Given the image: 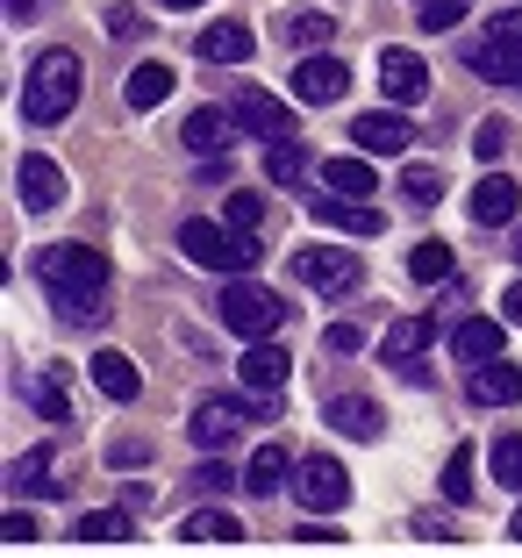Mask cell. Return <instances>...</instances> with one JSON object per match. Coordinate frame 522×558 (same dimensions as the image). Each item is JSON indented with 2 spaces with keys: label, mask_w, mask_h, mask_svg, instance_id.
I'll list each match as a JSON object with an SVG mask.
<instances>
[{
  "label": "cell",
  "mask_w": 522,
  "mask_h": 558,
  "mask_svg": "<svg viewBox=\"0 0 522 558\" xmlns=\"http://www.w3.org/2000/svg\"><path fill=\"white\" fill-rule=\"evenodd\" d=\"M36 279H44V294L72 315V323H100V294H108V258L86 244H50L36 258Z\"/></svg>",
  "instance_id": "cell-1"
},
{
  "label": "cell",
  "mask_w": 522,
  "mask_h": 558,
  "mask_svg": "<svg viewBox=\"0 0 522 558\" xmlns=\"http://www.w3.org/2000/svg\"><path fill=\"white\" fill-rule=\"evenodd\" d=\"M80 80H86V65L72 58V50H44L29 65V80H22V116L44 130V122H65L72 108H80Z\"/></svg>",
  "instance_id": "cell-2"
},
{
  "label": "cell",
  "mask_w": 522,
  "mask_h": 558,
  "mask_svg": "<svg viewBox=\"0 0 522 558\" xmlns=\"http://www.w3.org/2000/svg\"><path fill=\"white\" fill-rule=\"evenodd\" d=\"M180 251H186L194 265H208V272H229V279H236V272H258V258H265L251 230L201 222V215H186V222H180Z\"/></svg>",
  "instance_id": "cell-3"
},
{
  "label": "cell",
  "mask_w": 522,
  "mask_h": 558,
  "mask_svg": "<svg viewBox=\"0 0 522 558\" xmlns=\"http://www.w3.org/2000/svg\"><path fill=\"white\" fill-rule=\"evenodd\" d=\"M215 308H222V323L236 329V337H244V344H258V337H272L279 323H287V301L272 294V287H258V279L251 272H236L222 287V301H215Z\"/></svg>",
  "instance_id": "cell-4"
},
{
  "label": "cell",
  "mask_w": 522,
  "mask_h": 558,
  "mask_svg": "<svg viewBox=\"0 0 522 558\" xmlns=\"http://www.w3.org/2000/svg\"><path fill=\"white\" fill-rule=\"evenodd\" d=\"M359 251H337V244H301L294 251V279L308 287V294H329V301H343L351 287H359Z\"/></svg>",
  "instance_id": "cell-5"
},
{
  "label": "cell",
  "mask_w": 522,
  "mask_h": 558,
  "mask_svg": "<svg viewBox=\"0 0 522 558\" xmlns=\"http://www.w3.org/2000/svg\"><path fill=\"white\" fill-rule=\"evenodd\" d=\"M429 344H437V315H401V323L379 337V359H387L401 379H429V365H423Z\"/></svg>",
  "instance_id": "cell-6"
},
{
  "label": "cell",
  "mask_w": 522,
  "mask_h": 558,
  "mask_svg": "<svg viewBox=\"0 0 522 558\" xmlns=\"http://www.w3.org/2000/svg\"><path fill=\"white\" fill-rule=\"evenodd\" d=\"M244 423H258V409H251V401H201L194 423H186V437H194L201 451H229V444L244 437Z\"/></svg>",
  "instance_id": "cell-7"
},
{
  "label": "cell",
  "mask_w": 522,
  "mask_h": 558,
  "mask_svg": "<svg viewBox=\"0 0 522 558\" xmlns=\"http://www.w3.org/2000/svg\"><path fill=\"white\" fill-rule=\"evenodd\" d=\"M379 86H387V100H393V108H415V100L429 94V65L415 58V50L387 44V50H379Z\"/></svg>",
  "instance_id": "cell-8"
},
{
  "label": "cell",
  "mask_w": 522,
  "mask_h": 558,
  "mask_svg": "<svg viewBox=\"0 0 522 558\" xmlns=\"http://www.w3.org/2000/svg\"><path fill=\"white\" fill-rule=\"evenodd\" d=\"M308 215H315V222H329V230H343V236H379V230H387V215L365 208V194L343 201L337 186H329V194H308Z\"/></svg>",
  "instance_id": "cell-9"
},
{
  "label": "cell",
  "mask_w": 522,
  "mask_h": 558,
  "mask_svg": "<svg viewBox=\"0 0 522 558\" xmlns=\"http://www.w3.org/2000/svg\"><path fill=\"white\" fill-rule=\"evenodd\" d=\"M301 509H315V515H337L343 501H351V480H343V465L337 459H301Z\"/></svg>",
  "instance_id": "cell-10"
},
{
  "label": "cell",
  "mask_w": 522,
  "mask_h": 558,
  "mask_svg": "<svg viewBox=\"0 0 522 558\" xmlns=\"http://www.w3.org/2000/svg\"><path fill=\"white\" fill-rule=\"evenodd\" d=\"M465 72L473 80H494V86H522V44H508V36H479V44H465Z\"/></svg>",
  "instance_id": "cell-11"
},
{
  "label": "cell",
  "mask_w": 522,
  "mask_h": 558,
  "mask_svg": "<svg viewBox=\"0 0 522 558\" xmlns=\"http://www.w3.org/2000/svg\"><path fill=\"white\" fill-rule=\"evenodd\" d=\"M294 100H308V108H329V100H343V86H351V72L337 65V58H323V50H308V58H301L294 65Z\"/></svg>",
  "instance_id": "cell-12"
},
{
  "label": "cell",
  "mask_w": 522,
  "mask_h": 558,
  "mask_svg": "<svg viewBox=\"0 0 522 558\" xmlns=\"http://www.w3.org/2000/svg\"><path fill=\"white\" fill-rule=\"evenodd\" d=\"M465 395H473L479 409H508V401L522 395V365H508V359H479L473 373H465Z\"/></svg>",
  "instance_id": "cell-13"
},
{
  "label": "cell",
  "mask_w": 522,
  "mask_h": 558,
  "mask_svg": "<svg viewBox=\"0 0 522 558\" xmlns=\"http://www.w3.org/2000/svg\"><path fill=\"white\" fill-rule=\"evenodd\" d=\"M229 116H236V130L265 136V144H279V136H287V100H272V94H265V86H244Z\"/></svg>",
  "instance_id": "cell-14"
},
{
  "label": "cell",
  "mask_w": 522,
  "mask_h": 558,
  "mask_svg": "<svg viewBox=\"0 0 522 558\" xmlns=\"http://www.w3.org/2000/svg\"><path fill=\"white\" fill-rule=\"evenodd\" d=\"M522 208V186L508 180V172H487V180L473 186V222H487V230H508Z\"/></svg>",
  "instance_id": "cell-15"
},
{
  "label": "cell",
  "mask_w": 522,
  "mask_h": 558,
  "mask_svg": "<svg viewBox=\"0 0 522 558\" xmlns=\"http://www.w3.org/2000/svg\"><path fill=\"white\" fill-rule=\"evenodd\" d=\"M15 186H22V208H58V201H65V172H58V165L44 158V150H29V158H22V172H15Z\"/></svg>",
  "instance_id": "cell-16"
},
{
  "label": "cell",
  "mask_w": 522,
  "mask_h": 558,
  "mask_svg": "<svg viewBox=\"0 0 522 558\" xmlns=\"http://www.w3.org/2000/svg\"><path fill=\"white\" fill-rule=\"evenodd\" d=\"M236 373H244V387H258V395H279V387H287V373H294V359H287L272 337H258V344L244 351V365H236Z\"/></svg>",
  "instance_id": "cell-17"
},
{
  "label": "cell",
  "mask_w": 522,
  "mask_h": 558,
  "mask_svg": "<svg viewBox=\"0 0 522 558\" xmlns=\"http://www.w3.org/2000/svg\"><path fill=\"white\" fill-rule=\"evenodd\" d=\"M251 50H258V36H251L244 22H208V29H201V58H208V65H251Z\"/></svg>",
  "instance_id": "cell-18"
},
{
  "label": "cell",
  "mask_w": 522,
  "mask_h": 558,
  "mask_svg": "<svg viewBox=\"0 0 522 558\" xmlns=\"http://www.w3.org/2000/svg\"><path fill=\"white\" fill-rule=\"evenodd\" d=\"M86 373H94V387L108 401H136V395H144V373L130 365V351H94V365H86Z\"/></svg>",
  "instance_id": "cell-19"
},
{
  "label": "cell",
  "mask_w": 522,
  "mask_h": 558,
  "mask_svg": "<svg viewBox=\"0 0 522 558\" xmlns=\"http://www.w3.org/2000/svg\"><path fill=\"white\" fill-rule=\"evenodd\" d=\"M329 429H343V437L373 444L379 429H387V415H379V401H365V395H337V401H329Z\"/></svg>",
  "instance_id": "cell-20"
},
{
  "label": "cell",
  "mask_w": 522,
  "mask_h": 558,
  "mask_svg": "<svg viewBox=\"0 0 522 558\" xmlns=\"http://www.w3.org/2000/svg\"><path fill=\"white\" fill-rule=\"evenodd\" d=\"M229 130H236V116H222V108H194L186 116V150H201V158H222L229 150Z\"/></svg>",
  "instance_id": "cell-21"
},
{
  "label": "cell",
  "mask_w": 522,
  "mask_h": 558,
  "mask_svg": "<svg viewBox=\"0 0 522 558\" xmlns=\"http://www.w3.org/2000/svg\"><path fill=\"white\" fill-rule=\"evenodd\" d=\"M351 136H359V150H373V158H393V150H409V122L401 116H359L351 122Z\"/></svg>",
  "instance_id": "cell-22"
},
{
  "label": "cell",
  "mask_w": 522,
  "mask_h": 558,
  "mask_svg": "<svg viewBox=\"0 0 522 558\" xmlns=\"http://www.w3.org/2000/svg\"><path fill=\"white\" fill-rule=\"evenodd\" d=\"M451 351L465 365H479V359H501V323H487V315H465V323L451 329Z\"/></svg>",
  "instance_id": "cell-23"
},
{
  "label": "cell",
  "mask_w": 522,
  "mask_h": 558,
  "mask_svg": "<svg viewBox=\"0 0 522 558\" xmlns=\"http://www.w3.org/2000/svg\"><path fill=\"white\" fill-rule=\"evenodd\" d=\"M15 395L29 401V409L44 415V423H72V401H65V387H58V379H44V373H22V379H15Z\"/></svg>",
  "instance_id": "cell-24"
},
{
  "label": "cell",
  "mask_w": 522,
  "mask_h": 558,
  "mask_svg": "<svg viewBox=\"0 0 522 558\" xmlns=\"http://www.w3.org/2000/svg\"><path fill=\"white\" fill-rule=\"evenodd\" d=\"M287 487V444H258L244 465V494H279Z\"/></svg>",
  "instance_id": "cell-25"
},
{
  "label": "cell",
  "mask_w": 522,
  "mask_h": 558,
  "mask_svg": "<svg viewBox=\"0 0 522 558\" xmlns=\"http://www.w3.org/2000/svg\"><path fill=\"white\" fill-rule=\"evenodd\" d=\"M323 186H337V194H373V150H343V158H329Z\"/></svg>",
  "instance_id": "cell-26"
},
{
  "label": "cell",
  "mask_w": 522,
  "mask_h": 558,
  "mask_svg": "<svg viewBox=\"0 0 522 558\" xmlns=\"http://www.w3.org/2000/svg\"><path fill=\"white\" fill-rule=\"evenodd\" d=\"M8 487L15 494H58V480H50V444H29V451L8 465Z\"/></svg>",
  "instance_id": "cell-27"
},
{
  "label": "cell",
  "mask_w": 522,
  "mask_h": 558,
  "mask_svg": "<svg viewBox=\"0 0 522 558\" xmlns=\"http://www.w3.org/2000/svg\"><path fill=\"white\" fill-rule=\"evenodd\" d=\"M180 537L186 544H244V523H236V515H222V509H194L180 523Z\"/></svg>",
  "instance_id": "cell-28"
},
{
  "label": "cell",
  "mask_w": 522,
  "mask_h": 558,
  "mask_svg": "<svg viewBox=\"0 0 522 558\" xmlns=\"http://www.w3.org/2000/svg\"><path fill=\"white\" fill-rule=\"evenodd\" d=\"M329 36H337V15H323V8H294L287 15V44L294 50H323Z\"/></svg>",
  "instance_id": "cell-29"
},
{
  "label": "cell",
  "mask_w": 522,
  "mask_h": 558,
  "mask_svg": "<svg viewBox=\"0 0 522 558\" xmlns=\"http://www.w3.org/2000/svg\"><path fill=\"white\" fill-rule=\"evenodd\" d=\"M165 94H172V65H136L130 80H122V100H130V108H158Z\"/></svg>",
  "instance_id": "cell-30"
},
{
  "label": "cell",
  "mask_w": 522,
  "mask_h": 558,
  "mask_svg": "<svg viewBox=\"0 0 522 558\" xmlns=\"http://www.w3.org/2000/svg\"><path fill=\"white\" fill-rule=\"evenodd\" d=\"M487 473H494V487L522 494V429H508V437H494V451H487Z\"/></svg>",
  "instance_id": "cell-31"
},
{
  "label": "cell",
  "mask_w": 522,
  "mask_h": 558,
  "mask_svg": "<svg viewBox=\"0 0 522 558\" xmlns=\"http://www.w3.org/2000/svg\"><path fill=\"white\" fill-rule=\"evenodd\" d=\"M72 537H80V544H122V537H130V509H94V515H80V523H72Z\"/></svg>",
  "instance_id": "cell-32"
},
{
  "label": "cell",
  "mask_w": 522,
  "mask_h": 558,
  "mask_svg": "<svg viewBox=\"0 0 522 558\" xmlns=\"http://www.w3.org/2000/svg\"><path fill=\"white\" fill-rule=\"evenodd\" d=\"M301 172H308V150H301V144H287V136H279V144L265 150V180H272V186H294Z\"/></svg>",
  "instance_id": "cell-33"
},
{
  "label": "cell",
  "mask_w": 522,
  "mask_h": 558,
  "mask_svg": "<svg viewBox=\"0 0 522 558\" xmlns=\"http://www.w3.org/2000/svg\"><path fill=\"white\" fill-rule=\"evenodd\" d=\"M444 501H473V444H458L451 459H444Z\"/></svg>",
  "instance_id": "cell-34"
},
{
  "label": "cell",
  "mask_w": 522,
  "mask_h": 558,
  "mask_svg": "<svg viewBox=\"0 0 522 558\" xmlns=\"http://www.w3.org/2000/svg\"><path fill=\"white\" fill-rule=\"evenodd\" d=\"M401 194H409L415 208H437L444 201V172L437 165H409V172H401Z\"/></svg>",
  "instance_id": "cell-35"
},
{
  "label": "cell",
  "mask_w": 522,
  "mask_h": 558,
  "mask_svg": "<svg viewBox=\"0 0 522 558\" xmlns=\"http://www.w3.org/2000/svg\"><path fill=\"white\" fill-rule=\"evenodd\" d=\"M409 272L415 279H451V244H437V236H429V244H415L409 251Z\"/></svg>",
  "instance_id": "cell-36"
},
{
  "label": "cell",
  "mask_w": 522,
  "mask_h": 558,
  "mask_svg": "<svg viewBox=\"0 0 522 558\" xmlns=\"http://www.w3.org/2000/svg\"><path fill=\"white\" fill-rule=\"evenodd\" d=\"M415 8H423V29L429 36H451L458 22H465V8H473V0H415Z\"/></svg>",
  "instance_id": "cell-37"
},
{
  "label": "cell",
  "mask_w": 522,
  "mask_h": 558,
  "mask_svg": "<svg viewBox=\"0 0 522 558\" xmlns=\"http://www.w3.org/2000/svg\"><path fill=\"white\" fill-rule=\"evenodd\" d=\"M222 222H229V230H258V222H265V201L258 194H229Z\"/></svg>",
  "instance_id": "cell-38"
},
{
  "label": "cell",
  "mask_w": 522,
  "mask_h": 558,
  "mask_svg": "<svg viewBox=\"0 0 522 558\" xmlns=\"http://www.w3.org/2000/svg\"><path fill=\"white\" fill-rule=\"evenodd\" d=\"M194 487H201V494H229V487H244V473H229L222 459H208V465L194 473Z\"/></svg>",
  "instance_id": "cell-39"
},
{
  "label": "cell",
  "mask_w": 522,
  "mask_h": 558,
  "mask_svg": "<svg viewBox=\"0 0 522 558\" xmlns=\"http://www.w3.org/2000/svg\"><path fill=\"white\" fill-rule=\"evenodd\" d=\"M0 537H8V544H36V515L29 509H8V515H0Z\"/></svg>",
  "instance_id": "cell-40"
},
{
  "label": "cell",
  "mask_w": 522,
  "mask_h": 558,
  "mask_svg": "<svg viewBox=\"0 0 522 558\" xmlns=\"http://www.w3.org/2000/svg\"><path fill=\"white\" fill-rule=\"evenodd\" d=\"M473 150H479V158H501V150H508V122H479V130H473Z\"/></svg>",
  "instance_id": "cell-41"
},
{
  "label": "cell",
  "mask_w": 522,
  "mask_h": 558,
  "mask_svg": "<svg viewBox=\"0 0 522 558\" xmlns=\"http://www.w3.org/2000/svg\"><path fill=\"white\" fill-rule=\"evenodd\" d=\"M294 544H315V551H329V544H343V530H329V523H301V530H294Z\"/></svg>",
  "instance_id": "cell-42"
},
{
  "label": "cell",
  "mask_w": 522,
  "mask_h": 558,
  "mask_svg": "<svg viewBox=\"0 0 522 558\" xmlns=\"http://www.w3.org/2000/svg\"><path fill=\"white\" fill-rule=\"evenodd\" d=\"M415 537H429V544H458V537H451V515H415Z\"/></svg>",
  "instance_id": "cell-43"
},
{
  "label": "cell",
  "mask_w": 522,
  "mask_h": 558,
  "mask_svg": "<svg viewBox=\"0 0 522 558\" xmlns=\"http://www.w3.org/2000/svg\"><path fill=\"white\" fill-rule=\"evenodd\" d=\"M323 344H329V351H359V344H365V329H359V323H337Z\"/></svg>",
  "instance_id": "cell-44"
},
{
  "label": "cell",
  "mask_w": 522,
  "mask_h": 558,
  "mask_svg": "<svg viewBox=\"0 0 522 558\" xmlns=\"http://www.w3.org/2000/svg\"><path fill=\"white\" fill-rule=\"evenodd\" d=\"M150 444H108V465H144Z\"/></svg>",
  "instance_id": "cell-45"
},
{
  "label": "cell",
  "mask_w": 522,
  "mask_h": 558,
  "mask_svg": "<svg viewBox=\"0 0 522 558\" xmlns=\"http://www.w3.org/2000/svg\"><path fill=\"white\" fill-rule=\"evenodd\" d=\"M501 323H508V329H522V279L501 294Z\"/></svg>",
  "instance_id": "cell-46"
},
{
  "label": "cell",
  "mask_w": 522,
  "mask_h": 558,
  "mask_svg": "<svg viewBox=\"0 0 522 558\" xmlns=\"http://www.w3.org/2000/svg\"><path fill=\"white\" fill-rule=\"evenodd\" d=\"M108 36H144V22H136L130 8H114V15H108Z\"/></svg>",
  "instance_id": "cell-47"
},
{
  "label": "cell",
  "mask_w": 522,
  "mask_h": 558,
  "mask_svg": "<svg viewBox=\"0 0 522 558\" xmlns=\"http://www.w3.org/2000/svg\"><path fill=\"white\" fill-rule=\"evenodd\" d=\"M494 36H508V44H522V8H508V15H494Z\"/></svg>",
  "instance_id": "cell-48"
},
{
  "label": "cell",
  "mask_w": 522,
  "mask_h": 558,
  "mask_svg": "<svg viewBox=\"0 0 522 558\" xmlns=\"http://www.w3.org/2000/svg\"><path fill=\"white\" fill-rule=\"evenodd\" d=\"M0 15H8V22H29V15H36V0H0Z\"/></svg>",
  "instance_id": "cell-49"
},
{
  "label": "cell",
  "mask_w": 522,
  "mask_h": 558,
  "mask_svg": "<svg viewBox=\"0 0 522 558\" xmlns=\"http://www.w3.org/2000/svg\"><path fill=\"white\" fill-rule=\"evenodd\" d=\"M165 8H172V15H186V8H201V0H165Z\"/></svg>",
  "instance_id": "cell-50"
},
{
  "label": "cell",
  "mask_w": 522,
  "mask_h": 558,
  "mask_svg": "<svg viewBox=\"0 0 522 558\" xmlns=\"http://www.w3.org/2000/svg\"><path fill=\"white\" fill-rule=\"evenodd\" d=\"M508 537H515V544H522V509H515V523H508Z\"/></svg>",
  "instance_id": "cell-51"
},
{
  "label": "cell",
  "mask_w": 522,
  "mask_h": 558,
  "mask_svg": "<svg viewBox=\"0 0 522 558\" xmlns=\"http://www.w3.org/2000/svg\"><path fill=\"white\" fill-rule=\"evenodd\" d=\"M515 258H522V244H515Z\"/></svg>",
  "instance_id": "cell-52"
}]
</instances>
